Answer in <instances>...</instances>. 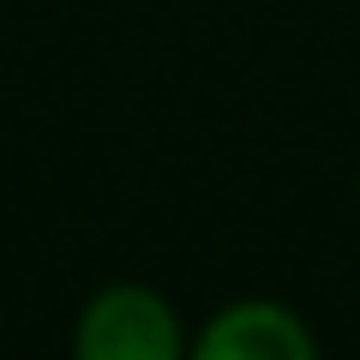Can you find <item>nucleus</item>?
<instances>
[{
  "label": "nucleus",
  "mask_w": 360,
  "mask_h": 360,
  "mask_svg": "<svg viewBox=\"0 0 360 360\" xmlns=\"http://www.w3.org/2000/svg\"><path fill=\"white\" fill-rule=\"evenodd\" d=\"M66 348L78 360H180L193 354V330L162 288L103 283L78 300Z\"/></svg>",
  "instance_id": "f257e3e1"
},
{
  "label": "nucleus",
  "mask_w": 360,
  "mask_h": 360,
  "mask_svg": "<svg viewBox=\"0 0 360 360\" xmlns=\"http://www.w3.org/2000/svg\"><path fill=\"white\" fill-rule=\"evenodd\" d=\"M198 360H319V330L276 295H234L193 330Z\"/></svg>",
  "instance_id": "f03ea898"
},
{
  "label": "nucleus",
  "mask_w": 360,
  "mask_h": 360,
  "mask_svg": "<svg viewBox=\"0 0 360 360\" xmlns=\"http://www.w3.org/2000/svg\"><path fill=\"white\" fill-rule=\"evenodd\" d=\"M354 198H360V162H354Z\"/></svg>",
  "instance_id": "7ed1b4c3"
}]
</instances>
